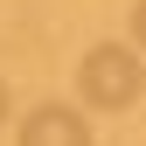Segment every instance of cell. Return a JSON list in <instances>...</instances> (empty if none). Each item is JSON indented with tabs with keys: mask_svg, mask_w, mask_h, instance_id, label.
<instances>
[{
	"mask_svg": "<svg viewBox=\"0 0 146 146\" xmlns=\"http://www.w3.org/2000/svg\"><path fill=\"white\" fill-rule=\"evenodd\" d=\"M132 42L146 49V0H139V7H132Z\"/></svg>",
	"mask_w": 146,
	"mask_h": 146,
	"instance_id": "obj_3",
	"label": "cell"
},
{
	"mask_svg": "<svg viewBox=\"0 0 146 146\" xmlns=\"http://www.w3.org/2000/svg\"><path fill=\"white\" fill-rule=\"evenodd\" d=\"M0 118H7V84H0Z\"/></svg>",
	"mask_w": 146,
	"mask_h": 146,
	"instance_id": "obj_4",
	"label": "cell"
},
{
	"mask_svg": "<svg viewBox=\"0 0 146 146\" xmlns=\"http://www.w3.org/2000/svg\"><path fill=\"white\" fill-rule=\"evenodd\" d=\"M21 146H90V125L77 104H35L21 118Z\"/></svg>",
	"mask_w": 146,
	"mask_h": 146,
	"instance_id": "obj_2",
	"label": "cell"
},
{
	"mask_svg": "<svg viewBox=\"0 0 146 146\" xmlns=\"http://www.w3.org/2000/svg\"><path fill=\"white\" fill-rule=\"evenodd\" d=\"M77 90H84V104H98V111H132L139 90H146V70H139V56L125 42H98L77 63Z\"/></svg>",
	"mask_w": 146,
	"mask_h": 146,
	"instance_id": "obj_1",
	"label": "cell"
}]
</instances>
